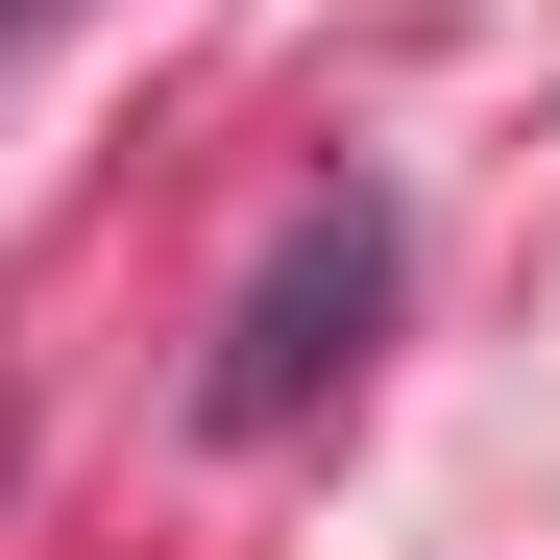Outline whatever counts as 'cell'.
Masks as SVG:
<instances>
[{"label":"cell","mask_w":560,"mask_h":560,"mask_svg":"<svg viewBox=\"0 0 560 560\" xmlns=\"http://www.w3.org/2000/svg\"><path fill=\"white\" fill-rule=\"evenodd\" d=\"M365 341H390V196L317 171V196L268 220V268L220 293V341H196V439H293V415H341Z\"/></svg>","instance_id":"6da1fadb"},{"label":"cell","mask_w":560,"mask_h":560,"mask_svg":"<svg viewBox=\"0 0 560 560\" xmlns=\"http://www.w3.org/2000/svg\"><path fill=\"white\" fill-rule=\"evenodd\" d=\"M25 25H49V0H0V49H25Z\"/></svg>","instance_id":"7a4b0ae2"}]
</instances>
